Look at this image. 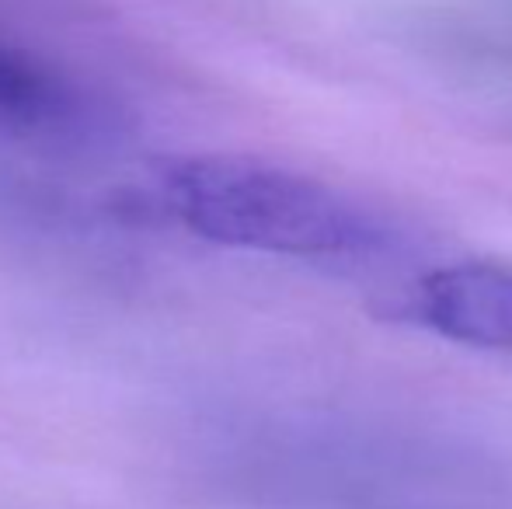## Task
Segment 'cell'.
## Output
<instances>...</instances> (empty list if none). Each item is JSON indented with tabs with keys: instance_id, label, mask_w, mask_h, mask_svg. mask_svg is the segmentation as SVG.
Wrapping results in <instances>:
<instances>
[{
	"instance_id": "1",
	"label": "cell",
	"mask_w": 512,
	"mask_h": 509,
	"mask_svg": "<svg viewBox=\"0 0 512 509\" xmlns=\"http://www.w3.org/2000/svg\"><path fill=\"white\" fill-rule=\"evenodd\" d=\"M161 185L175 217L223 248L352 262L394 245L384 220L345 192L255 157H175L164 161Z\"/></svg>"
},
{
	"instance_id": "2",
	"label": "cell",
	"mask_w": 512,
	"mask_h": 509,
	"mask_svg": "<svg viewBox=\"0 0 512 509\" xmlns=\"http://www.w3.org/2000/svg\"><path fill=\"white\" fill-rule=\"evenodd\" d=\"M415 311L443 339L512 349V269L488 262L432 269L415 290Z\"/></svg>"
},
{
	"instance_id": "3",
	"label": "cell",
	"mask_w": 512,
	"mask_h": 509,
	"mask_svg": "<svg viewBox=\"0 0 512 509\" xmlns=\"http://www.w3.org/2000/svg\"><path fill=\"white\" fill-rule=\"evenodd\" d=\"M63 109V84L32 56L0 46V126H39Z\"/></svg>"
}]
</instances>
